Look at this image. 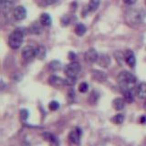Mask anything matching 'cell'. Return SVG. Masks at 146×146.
Instances as JSON below:
<instances>
[{
  "mask_svg": "<svg viewBox=\"0 0 146 146\" xmlns=\"http://www.w3.org/2000/svg\"><path fill=\"white\" fill-rule=\"evenodd\" d=\"M21 56L23 58L27 59H32L34 57H36V48L33 46H26L22 48L21 51Z\"/></svg>",
  "mask_w": 146,
  "mask_h": 146,
  "instance_id": "cell-6",
  "label": "cell"
},
{
  "mask_svg": "<svg viewBox=\"0 0 146 146\" xmlns=\"http://www.w3.org/2000/svg\"><path fill=\"white\" fill-rule=\"evenodd\" d=\"M49 84L53 86V87H62V86H65L67 85V81L66 80L62 79L60 77H58V76H51L49 78Z\"/></svg>",
  "mask_w": 146,
  "mask_h": 146,
  "instance_id": "cell-9",
  "label": "cell"
},
{
  "mask_svg": "<svg viewBox=\"0 0 146 146\" xmlns=\"http://www.w3.org/2000/svg\"><path fill=\"white\" fill-rule=\"evenodd\" d=\"M125 100L124 99H121V98H116L113 100L112 102V106L113 108L117 110V111H121V110L124 109L125 106Z\"/></svg>",
  "mask_w": 146,
  "mask_h": 146,
  "instance_id": "cell-14",
  "label": "cell"
},
{
  "mask_svg": "<svg viewBox=\"0 0 146 146\" xmlns=\"http://www.w3.org/2000/svg\"><path fill=\"white\" fill-rule=\"evenodd\" d=\"M111 121L114 123H116V124H121L123 121H124V116H123L122 114H117V115L113 116Z\"/></svg>",
  "mask_w": 146,
  "mask_h": 146,
  "instance_id": "cell-23",
  "label": "cell"
},
{
  "mask_svg": "<svg viewBox=\"0 0 146 146\" xmlns=\"http://www.w3.org/2000/svg\"><path fill=\"white\" fill-rule=\"evenodd\" d=\"M81 68L80 66V64L78 62L72 61L71 63L68 64L65 67V74L67 75L68 78H72V79H77V76L79 75V73L80 72Z\"/></svg>",
  "mask_w": 146,
  "mask_h": 146,
  "instance_id": "cell-4",
  "label": "cell"
},
{
  "mask_svg": "<svg viewBox=\"0 0 146 146\" xmlns=\"http://www.w3.org/2000/svg\"><path fill=\"white\" fill-rule=\"evenodd\" d=\"M84 58L87 62L89 63H94L96 61H98V58H99V55L98 52L96 51L95 48H90L86 51L85 55H84Z\"/></svg>",
  "mask_w": 146,
  "mask_h": 146,
  "instance_id": "cell-7",
  "label": "cell"
},
{
  "mask_svg": "<svg viewBox=\"0 0 146 146\" xmlns=\"http://www.w3.org/2000/svg\"><path fill=\"white\" fill-rule=\"evenodd\" d=\"M39 20H40L41 25H42V26H46V27L50 26V25H51V22H52L51 17H50V16L48 15V14H47V13L41 14Z\"/></svg>",
  "mask_w": 146,
  "mask_h": 146,
  "instance_id": "cell-16",
  "label": "cell"
},
{
  "mask_svg": "<svg viewBox=\"0 0 146 146\" xmlns=\"http://www.w3.org/2000/svg\"><path fill=\"white\" fill-rule=\"evenodd\" d=\"M145 5H146V0H145Z\"/></svg>",
  "mask_w": 146,
  "mask_h": 146,
  "instance_id": "cell-31",
  "label": "cell"
},
{
  "mask_svg": "<svg viewBox=\"0 0 146 146\" xmlns=\"http://www.w3.org/2000/svg\"><path fill=\"white\" fill-rule=\"evenodd\" d=\"M137 96L141 100H146V83L145 82H141L137 87Z\"/></svg>",
  "mask_w": 146,
  "mask_h": 146,
  "instance_id": "cell-13",
  "label": "cell"
},
{
  "mask_svg": "<svg viewBox=\"0 0 146 146\" xmlns=\"http://www.w3.org/2000/svg\"><path fill=\"white\" fill-rule=\"evenodd\" d=\"M61 68V63L58 61V60H53L49 63V68L53 71H57L59 70Z\"/></svg>",
  "mask_w": 146,
  "mask_h": 146,
  "instance_id": "cell-22",
  "label": "cell"
},
{
  "mask_svg": "<svg viewBox=\"0 0 146 146\" xmlns=\"http://www.w3.org/2000/svg\"><path fill=\"white\" fill-rule=\"evenodd\" d=\"M122 1L124 4L128 5V6H131V5H133V4L136 3L137 0H122Z\"/></svg>",
  "mask_w": 146,
  "mask_h": 146,
  "instance_id": "cell-27",
  "label": "cell"
},
{
  "mask_svg": "<svg viewBox=\"0 0 146 146\" xmlns=\"http://www.w3.org/2000/svg\"><path fill=\"white\" fill-rule=\"evenodd\" d=\"M75 58H76V55L73 53V52H70V54H68V58L70 59V60H74L75 59Z\"/></svg>",
  "mask_w": 146,
  "mask_h": 146,
  "instance_id": "cell-28",
  "label": "cell"
},
{
  "mask_svg": "<svg viewBox=\"0 0 146 146\" xmlns=\"http://www.w3.org/2000/svg\"><path fill=\"white\" fill-rule=\"evenodd\" d=\"M136 77L129 71H121L118 75V82L120 84L122 91L131 90V87L136 83Z\"/></svg>",
  "mask_w": 146,
  "mask_h": 146,
  "instance_id": "cell-1",
  "label": "cell"
},
{
  "mask_svg": "<svg viewBox=\"0 0 146 146\" xmlns=\"http://www.w3.org/2000/svg\"><path fill=\"white\" fill-rule=\"evenodd\" d=\"M144 18V12L140 9H129L125 14V20L131 25H137L143 22Z\"/></svg>",
  "mask_w": 146,
  "mask_h": 146,
  "instance_id": "cell-2",
  "label": "cell"
},
{
  "mask_svg": "<svg viewBox=\"0 0 146 146\" xmlns=\"http://www.w3.org/2000/svg\"><path fill=\"white\" fill-rule=\"evenodd\" d=\"M100 0H90L89 4V10L90 11H96L100 6Z\"/></svg>",
  "mask_w": 146,
  "mask_h": 146,
  "instance_id": "cell-21",
  "label": "cell"
},
{
  "mask_svg": "<svg viewBox=\"0 0 146 146\" xmlns=\"http://www.w3.org/2000/svg\"><path fill=\"white\" fill-rule=\"evenodd\" d=\"M141 123H144V122H146V116H141Z\"/></svg>",
  "mask_w": 146,
  "mask_h": 146,
  "instance_id": "cell-30",
  "label": "cell"
},
{
  "mask_svg": "<svg viewBox=\"0 0 146 146\" xmlns=\"http://www.w3.org/2000/svg\"><path fill=\"white\" fill-rule=\"evenodd\" d=\"M43 137L45 138L46 141H48L50 146H58L59 145V141L57 139V137L51 133H49V132H45L43 134Z\"/></svg>",
  "mask_w": 146,
  "mask_h": 146,
  "instance_id": "cell-12",
  "label": "cell"
},
{
  "mask_svg": "<svg viewBox=\"0 0 146 146\" xmlns=\"http://www.w3.org/2000/svg\"><path fill=\"white\" fill-rule=\"evenodd\" d=\"M15 0H0L1 11L3 13H8L13 8Z\"/></svg>",
  "mask_w": 146,
  "mask_h": 146,
  "instance_id": "cell-11",
  "label": "cell"
},
{
  "mask_svg": "<svg viewBox=\"0 0 146 146\" xmlns=\"http://www.w3.org/2000/svg\"><path fill=\"white\" fill-rule=\"evenodd\" d=\"M92 75L95 78V80H97L98 81H104L106 80V76L103 72L99 71V70H95L92 72Z\"/></svg>",
  "mask_w": 146,
  "mask_h": 146,
  "instance_id": "cell-20",
  "label": "cell"
},
{
  "mask_svg": "<svg viewBox=\"0 0 146 146\" xmlns=\"http://www.w3.org/2000/svg\"><path fill=\"white\" fill-rule=\"evenodd\" d=\"M45 56H46V49L44 47L39 46V47L36 48V58L39 59H42Z\"/></svg>",
  "mask_w": 146,
  "mask_h": 146,
  "instance_id": "cell-19",
  "label": "cell"
},
{
  "mask_svg": "<svg viewBox=\"0 0 146 146\" xmlns=\"http://www.w3.org/2000/svg\"><path fill=\"white\" fill-rule=\"evenodd\" d=\"M46 2H47V4H48V5H50V4H53V3H55L57 1V0H45Z\"/></svg>",
  "mask_w": 146,
  "mask_h": 146,
  "instance_id": "cell-29",
  "label": "cell"
},
{
  "mask_svg": "<svg viewBox=\"0 0 146 146\" xmlns=\"http://www.w3.org/2000/svg\"><path fill=\"white\" fill-rule=\"evenodd\" d=\"M123 95H124V100L128 103L133 102L134 100V96L132 94L131 90H125L123 91Z\"/></svg>",
  "mask_w": 146,
  "mask_h": 146,
  "instance_id": "cell-18",
  "label": "cell"
},
{
  "mask_svg": "<svg viewBox=\"0 0 146 146\" xmlns=\"http://www.w3.org/2000/svg\"><path fill=\"white\" fill-rule=\"evenodd\" d=\"M48 108L51 110V111H57L59 108V103L56 102V100H52V102H50V103L48 104Z\"/></svg>",
  "mask_w": 146,
  "mask_h": 146,
  "instance_id": "cell-25",
  "label": "cell"
},
{
  "mask_svg": "<svg viewBox=\"0 0 146 146\" xmlns=\"http://www.w3.org/2000/svg\"><path fill=\"white\" fill-rule=\"evenodd\" d=\"M20 115H21L23 120H26V119L27 118V116H29V112H27V110L23 109V110H21V111H20Z\"/></svg>",
  "mask_w": 146,
  "mask_h": 146,
  "instance_id": "cell-26",
  "label": "cell"
},
{
  "mask_svg": "<svg viewBox=\"0 0 146 146\" xmlns=\"http://www.w3.org/2000/svg\"><path fill=\"white\" fill-rule=\"evenodd\" d=\"M86 30H87V29L83 24H78L75 27V33L80 36H83L86 33Z\"/></svg>",
  "mask_w": 146,
  "mask_h": 146,
  "instance_id": "cell-17",
  "label": "cell"
},
{
  "mask_svg": "<svg viewBox=\"0 0 146 146\" xmlns=\"http://www.w3.org/2000/svg\"><path fill=\"white\" fill-rule=\"evenodd\" d=\"M29 32L31 34H34V35H38L42 32V27L38 22H34L33 24H31L29 29Z\"/></svg>",
  "mask_w": 146,
  "mask_h": 146,
  "instance_id": "cell-15",
  "label": "cell"
},
{
  "mask_svg": "<svg viewBox=\"0 0 146 146\" xmlns=\"http://www.w3.org/2000/svg\"><path fill=\"white\" fill-rule=\"evenodd\" d=\"M23 39H24V31L21 30V29H17L8 36L9 47L14 49L18 48L21 46Z\"/></svg>",
  "mask_w": 146,
  "mask_h": 146,
  "instance_id": "cell-3",
  "label": "cell"
},
{
  "mask_svg": "<svg viewBox=\"0 0 146 146\" xmlns=\"http://www.w3.org/2000/svg\"><path fill=\"white\" fill-rule=\"evenodd\" d=\"M88 90H89V85H88V83H86V82H82V83L80 84V86H79L80 92H81V93H86L87 91H88Z\"/></svg>",
  "mask_w": 146,
  "mask_h": 146,
  "instance_id": "cell-24",
  "label": "cell"
},
{
  "mask_svg": "<svg viewBox=\"0 0 146 146\" xmlns=\"http://www.w3.org/2000/svg\"><path fill=\"white\" fill-rule=\"evenodd\" d=\"M13 17L16 20L21 21L23 19H25L27 17V10L24 7L22 6H17L16 7H14L13 9Z\"/></svg>",
  "mask_w": 146,
  "mask_h": 146,
  "instance_id": "cell-5",
  "label": "cell"
},
{
  "mask_svg": "<svg viewBox=\"0 0 146 146\" xmlns=\"http://www.w3.org/2000/svg\"><path fill=\"white\" fill-rule=\"evenodd\" d=\"M80 137H81V130L80 128H75V129H73L70 132V134H68V139H70V141L72 143H75V144L80 143Z\"/></svg>",
  "mask_w": 146,
  "mask_h": 146,
  "instance_id": "cell-8",
  "label": "cell"
},
{
  "mask_svg": "<svg viewBox=\"0 0 146 146\" xmlns=\"http://www.w3.org/2000/svg\"><path fill=\"white\" fill-rule=\"evenodd\" d=\"M124 59L126 63L129 65L130 67L133 68L136 64V58L134 56V53L131 51V50H126L124 52Z\"/></svg>",
  "mask_w": 146,
  "mask_h": 146,
  "instance_id": "cell-10",
  "label": "cell"
}]
</instances>
